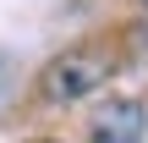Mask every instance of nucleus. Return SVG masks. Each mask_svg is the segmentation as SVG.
<instances>
[{"mask_svg": "<svg viewBox=\"0 0 148 143\" xmlns=\"http://www.w3.org/2000/svg\"><path fill=\"white\" fill-rule=\"evenodd\" d=\"M110 77H115V50H104V44H71V50H60L38 72V94L49 105H77L93 88H104Z\"/></svg>", "mask_w": 148, "mask_h": 143, "instance_id": "1", "label": "nucleus"}, {"mask_svg": "<svg viewBox=\"0 0 148 143\" xmlns=\"http://www.w3.org/2000/svg\"><path fill=\"white\" fill-rule=\"evenodd\" d=\"M148 132V110L137 99H104L88 121V143H143Z\"/></svg>", "mask_w": 148, "mask_h": 143, "instance_id": "2", "label": "nucleus"}, {"mask_svg": "<svg viewBox=\"0 0 148 143\" xmlns=\"http://www.w3.org/2000/svg\"><path fill=\"white\" fill-rule=\"evenodd\" d=\"M137 6H143V11H148V0H137Z\"/></svg>", "mask_w": 148, "mask_h": 143, "instance_id": "3", "label": "nucleus"}]
</instances>
